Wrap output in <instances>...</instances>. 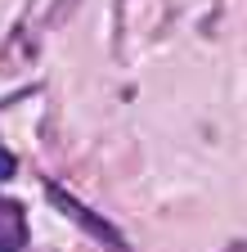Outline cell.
I'll return each instance as SVG.
<instances>
[{
  "instance_id": "obj_3",
  "label": "cell",
  "mask_w": 247,
  "mask_h": 252,
  "mask_svg": "<svg viewBox=\"0 0 247 252\" xmlns=\"http://www.w3.org/2000/svg\"><path fill=\"white\" fill-rule=\"evenodd\" d=\"M77 5H81V0H58V5L50 9V27H63V23L72 18V9H77Z\"/></svg>"
},
{
  "instance_id": "obj_4",
  "label": "cell",
  "mask_w": 247,
  "mask_h": 252,
  "mask_svg": "<svg viewBox=\"0 0 247 252\" xmlns=\"http://www.w3.org/2000/svg\"><path fill=\"white\" fill-rule=\"evenodd\" d=\"M14 167H18V162H14V153H9V149H0V180H9Z\"/></svg>"
},
{
  "instance_id": "obj_2",
  "label": "cell",
  "mask_w": 247,
  "mask_h": 252,
  "mask_svg": "<svg viewBox=\"0 0 247 252\" xmlns=\"http://www.w3.org/2000/svg\"><path fill=\"white\" fill-rule=\"evenodd\" d=\"M0 243H9V248L27 243V225H23V207L18 203H0Z\"/></svg>"
},
{
  "instance_id": "obj_1",
  "label": "cell",
  "mask_w": 247,
  "mask_h": 252,
  "mask_svg": "<svg viewBox=\"0 0 247 252\" xmlns=\"http://www.w3.org/2000/svg\"><path fill=\"white\" fill-rule=\"evenodd\" d=\"M45 198H50L54 207H63V212H68V216L77 220V225H81V230H90V234H95L99 243H108L112 252H131V243H126V234H121V230H112V225H108V220H104L99 212H90L85 203H77V198L68 194V189H58V185H45Z\"/></svg>"
},
{
  "instance_id": "obj_5",
  "label": "cell",
  "mask_w": 247,
  "mask_h": 252,
  "mask_svg": "<svg viewBox=\"0 0 247 252\" xmlns=\"http://www.w3.org/2000/svg\"><path fill=\"white\" fill-rule=\"evenodd\" d=\"M0 252H18V248H9V243H0Z\"/></svg>"
}]
</instances>
